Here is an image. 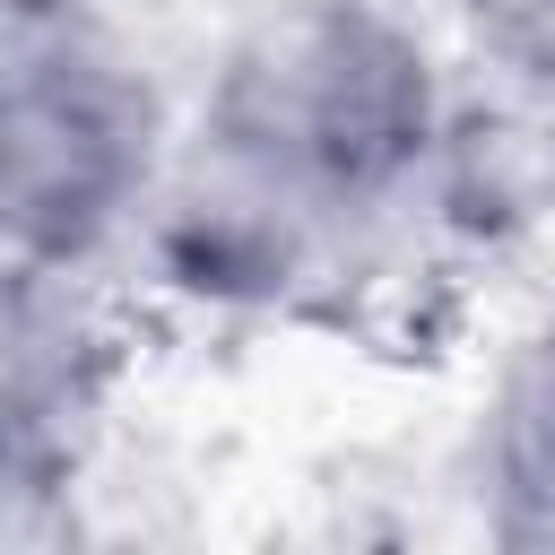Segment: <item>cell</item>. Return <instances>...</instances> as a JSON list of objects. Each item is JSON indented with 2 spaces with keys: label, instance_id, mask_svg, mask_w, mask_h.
Wrapping results in <instances>:
<instances>
[{
  "label": "cell",
  "instance_id": "1",
  "mask_svg": "<svg viewBox=\"0 0 555 555\" xmlns=\"http://www.w3.org/2000/svg\"><path fill=\"white\" fill-rule=\"evenodd\" d=\"M217 139L260 191H373L425 139V61L364 9H295L234 61Z\"/></svg>",
  "mask_w": 555,
  "mask_h": 555
},
{
  "label": "cell",
  "instance_id": "2",
  "mask_svg": "<svg viewBox=\"0 0 555 555\" xmlns=\"http://www.w3.org/2000/svg\"><path fill=\"white\" fill-rule=\"evenodd\" d=\"M78 312L52 286L0 278V460L61 425V408L78 399Z\"/></svg>",
  "mask_w": 555,
  "mask_h": 555
},
{
  "label": "cell",
  "instance_id": "3",
  "mask_svg": "<svg viewBox=\"0 0 555 555\" xmlns=\"http://www.w3.org/2000/svg\"><path fill=\"white\" fill-rule=\"evenodd\" d=\"M503 477L538 512H555V338L529 356V373L503 399Z\"/></svg>",
  "mask_w": 555,
  "mask_h": 555
},
{
  "label": "cell",
  "instance_id": "4",
  "mask_svg": "<svg viewBox=\"0 0 555 555\" xmlns=\"http://www.w3.org/2000/svg\"><path fill=\"white\" fill-rule=\"evenodd\" d=\"M468 9H477V35H486L503 61L555 78V0H468Z\"/></svg>",
  "mask_w": 555,
  "mask_h": 555
}]
</instances>
